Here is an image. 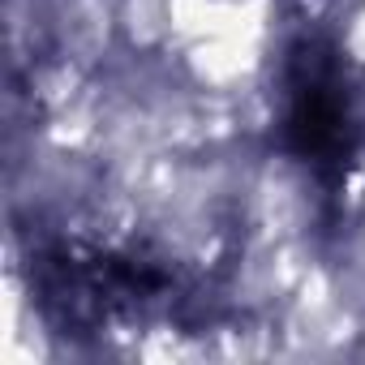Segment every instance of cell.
I'll use <instances>...</instances> for the list:
<instances>
[{
    "label": "cell",
    "instance_id": "cell-1",
    "mask_svg": "<svg viewBox=\"0 0 365 365\" xmlns=\"http://www.w3.org/2000/svg\"><path fill=\"white\" fill-rule=\"evenodd\" d=\"M288 142L314 168H344L352 155V116L348 95L322 56L301 61V78L292 82L288 103Z\"/></svg>",
    "mask_w": 365,
    "mask_h": 365
}]
</instances>
